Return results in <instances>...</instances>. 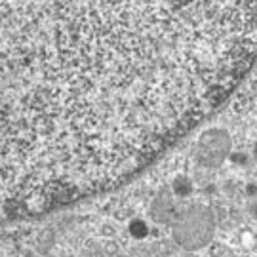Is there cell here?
Masks as SVG:
<instances>
[{
    "mask_svg": "<svg viewBox=\"0 0 257 257\" xmlns=\"http://www.w3.org/2000/svg\"><path fill=\"white\" fill-rule=\"evenodd\" d=\"M174 194L168 196V198H158L155 204H153V217L156 221H166L172 213H174Z\"/></svg>",
    "mask_w": 257,
    "mask_h": 257,
    "instance_id": "cell-4",
    "label": "cell"
},
{
    "mask_svg": "<svg viewBox=\"0 0 257 257\" xmlns=\"http://www.w3.org/2000/svg\"><path fill=\"white\" fill-rule=\"evenodd\" d=\"M249 153H251V160L257 164V139L253 141V145H251V151H249Z\"/></svg>",
    "mask_w": 257,
    "mask_h": 257,
    "instance_id": "cell-8",
    "label": "cell"
},
{
    "mask_svg": "<svg viewBox=\"0 0 257 257\" xmlns=\"http://www.w3.org/2000/svg\"><path fill=\"white\" fill-rule=\"evenodd\" d=\"M244 194L248 196L249 200H253V198H257V181H248V183H244Z\"/></svg>",
    "mask_w": 257,
    "mask_h": 257,
    "instance_id": "cell-7",
    "label": "cell"
},
{
    "mask_svg": "<svg viewBox=\"0 0 257 257\" xmlns=\"http://www.w3.org/2000/svg\"><path fill=\"white\" fill-rule=\"evenodd\" d=\"M227 160H229L234 168H246V166L251 162V153H248V151H230V155Z\"/></svg>",
    "mask_w": 257,
    "mask_h": 257,
    "instance_id": "cell-6",
    "label": "cell"
},
{
    "mask_svg": "<svg viewBox=\"0 0 257 257\" xmlns=\"http://www.w3.org/2000/svg\"><path fill=\"white\" fill-rule=\"evenodd\" d=\"M230 138L225 130L211 128L198 138L194 155L196 162L204 168H219L230 155Z\"/></svg>",
    "mask_w": 257,
    "mask_h": 257,
    "instance_id": "cell-2",
    "label": "cell"
},
{
    "mask_svg": "<svg viewBox=\"0 0 257 257\" xmlns=\"http://www.w3.org/2000/svg\"><path fill=\"white\" fill-rule=\"evenodd\" d=\"M130 232L136 236V238H147L149 232H151V227L145 219L141 217H136V219L130 221Z\"/></svg>",
    "mask_w": 257,
    "mask_h": 257,
    "instance_id": "cell-5",
    "label": "cell"
},
{
    "mask_svg": "<svg viewBox=\"0 0 257 257\" xmlns=\"http://www.w3.org/2000/svg\"><path fill=\"white\" fill-rule=\"evenodd\" d=\"M172 194L177 200H189L194 194V181L187 175H177L172 181Z\"/></svg>",
    "mask_w": 257,
    "mask_h": 257,
    "instance_id": "cell-3",
    "label": "cell"
},
{
    "mask_svg": "<svg viewBox=\"0 0 257 257\" xmlns=\"http://www.w3.org/2000/svg\"><path fill=\"white\" fill-rule=\"evenodd\" d=\"M211 234H213V215L206 206H194L193 210L185 211L175 227V238L187 249L206 246Z\"/></svg>",
    "mask_w": 257,
    "mask_h": 257,
    "instance_id": "cell-1",
    "label": "cell"
}]
</instances>
